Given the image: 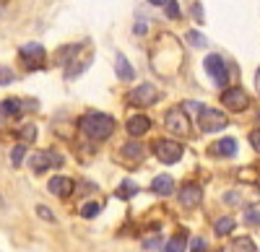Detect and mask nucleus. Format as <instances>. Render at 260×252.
<instances>
[{
	"label": "nucleus",
	"mask_w": 260,
	"mask_h": 252,
	"mask_svg": "<svg viewBox=\"0 0 260 252\" xmlns=\"http://www.w3.org/2000/svg\"><path fill=\"white\" fill-rule=\"evenodd\" d=\"M185 247H187V237H185V232L175 234V237H172V239L164 244L167 252H185Z\"/></svg>",
	"instance_id": "412c9836"
},
{
	"label": "nucleus",
	"mask_w": 260,
	"mask_h": 252,
	"mask_svg": "<svg viewBox=\"0 0 260 252\" xmlns=\"http://www.w3.org/2000/svg\"><path fill=\"white\" fill-rule=\"evenodd\" d=\"M125 128H127V133L133 138H141V135H146L151 130V120L146 115H133V117H127Z\"/></svg>",
	"instance_id": "9b49d317"
},
{
	"label": "nucleus",
	"mask_w": 260,
	"mask_h": 252,
	"mask_svg": "<svg viewBox=\"0 0 260 252\" xmlns=\"http://www.w3.org/2000/svg\"><path fill=\"white\" fill-rule=\"evenodd\" d=\"M190 252H208V242L203 237H192L190 239Z\"/></svg>",
	"instance_id": "393cba45"
},
{
	"label": "nucleus",
	"mask_w": 260,
	"mask_h": 252,
	"mask_svg": "<svg viewBox=\"0 0 260 252\" xmlns=\"http://www.w3.org/2000/svg\"><path fill=\"white\" fill-rule=\"evenodd\" d=\"M164 11H167V16H169V18H180V8H177V0H169V3L164 6Z\"/></svg>",
	"instance_id": "7c9ffc66"
},
{
	"label": "nucleus",
	"mask_w": 260,
	"mask_h": 252,
	"mask_svg": "<svg viewBox=\"0 0 260 252\" xmlns=\"http://www.w3.org/2000/svg\"><path fill=\"white\" fill-rule=\"evenodd\" d=\"M232 229H234V219H232V216H221V219L213 221V232L219 234V237L232 234Z\"/></svg>",
	"instance_id": "aec40b11"
},
{
	"label": "nucleus",
	"mask_w": 260,
	"mask_h": 252,
	"mask_svg": "<svg viewBox=\"0 0 260 252\" xmlns=\"http://www.w3.org/2000/svg\"><path fill=\"white\" fill-rule=\"evenodd\" d=\"M211 156H224V159H232L237 154V140L234 138H221V140H216L211 146Z\"/></svg>",
	"instance_id": "ddd939ff"
},
{
	"label": "nucleus",
	"mask_w": 260,
	"mask_h": 252,
	"mask_svg": "<svg viewBox=\"0 0 260 252\" xmlns=\"http://www.w3.org/2000/svg\"><path fill=\"white\" fill-rule=\"evenodd\" d=\"M151 190H154L156 195H161V198H167V195L175 193V179H172L169 174H159V177H154V182H151Z\"/></svg>",
	"instance_id": "2eb2a0df"
},
{
	"label": "nucleus",
	"mask_w": 260,
	"mask_h": 252,
	"mask_svg": "<svg viewBox=\"0 0 260 252\" xmlns=\"http://www.w3.org/2000/svg\"><path fill=\"white\" fill-rule=\"evenodd\" d=\"M73 179L71 177H52L50 182H47V190L52 193V195H57V198H68L71 193H73Z\"/></svg>",
	"instance_id": "f8f14e48"
},
{
	"label": "nucleus",
	"mask_w": 260,
	"mask_h": 252,
	"mask_svg": "<svg viewBox=\"0 0 260 252\" xmlns=\"http://www.w3.org/2000/svg\"><path fill=\"white\" fill-rule=\"evenodd\" d=\"M161 244H167L161 237H146V239H143V247H146V249H161Z\"/></svg>",
	"instance_id": "bb28decb"
},
{
	"label": "nucleus",
	"mask_w": 260,
	"mask_h": 252,
	"mask_svg": "<svg viewBox=\"0 0 260 252\" xmlns=\"http://www.w3.org/2000/svg\"><path fill=\"white\" fill-rule=\"evenodd\" d=\"M60 164H62V156L55 154V151H34L31 159H29V166H31L34 174H42V172H47L50 166H60Z\"/></svg>",
	"instance_id": "0eeeda50"
},
{
	"label": "nucleus",
	"mask_w": 260,
	"mask_h": 252,
	"mask_svg": "<svg viewBox=\"0 0 260 252\" xmlns=\"http://www.w3.org/2000/svg\"><path fill=\"white\" fill-rule=\"evenodd\" d=\"M221 101H224V107L232 110V112H245L247 110V104H250V96L242 86H232L221 94Z\"/></svg>",
	"instance_id": "6e6552de"
},
{
	"label": "nucleus",
	"mask_w": 260,
	"mask_h": 252,
	"mask_svg": "<svg viewBox=\"0 0 260 252\" xmlns=\"http://www.w3.org/2000/svg\"><path fill=\"white\" fill-rule=\"evenodd\" d=\"M136 193H138V185H136V182H130V179H125V182L117 187V198H122V200L133 198Z\"/></svg>",
	"instance_id": "4be33fe9"
},
{
	"label": "nucleus",
	"mask_w": 260,
	"mask_h": 252,
	"mask_svg": "<svg viewBox=\"0 0 260 252\" xmlns=\"http://www.w3.org/2000/svg\"><path fill=\"white\" fill-rule=\"evenodd\" d=\"M21 107H24V101H21V99H3V101H0V122L13 120L21 112Z\"/></svg>",
	"instance_id": "dca6fc26"
},
{
	"label": "nucleus",
	"mask_w": 260,
	"mask_h": 252,
	"mask_svg": "<svg viewBox=\"0 0 260 252\" xmlns=\"http://www.w3.org/2000/svg\"><path fill=\"white\" fill-rule=\"evenodd\" d=\"M151 65L164 78H175V73L182 65V47L172 34H161L156 45L151 47Z\"/></svg>",
	"instance_id": "f257e3e1"
},
{
	"label": "nucleus",
	"mask_w": 260,
	"mask_h": 252,
	"mask_svg": "<svg viewBox=\"0 0 260 252\" xmlns=\"http://www.w3.org/2000/svg\"><path fill=\"white\" fill-rule=\"evenodd\" d=\"M24 154H26L24 146H13V149H11V164H13V166H18L21 161H24Z\"/></svg>",
	"instance_id": "a878e982"
},
{
	"label": "nucleus",
	"mask_w": 260,
	"mask_h": 252,
	"mask_svg": "<svg viewBox=\"0 0 260 252\" xmlns=\"http://www.w3.org/2000/svg\"><path fill=\"white\" fill-rule=\"evenodd\" d=\"M226 115L216 107H201V117H198V125L203 133H219L226 128Z\"/></svg>",
	"instance_id": "20e7f679"
},
{
	"label": "nucleus",
	"mask_w": 260,
	"mask_h": 252,
	"mask_svg": "<svg viewBox=\"0 0 260 252\" xmlns=\"http://www.w3.org/2000/svg\"><path fill=\"white\" fill-rule=\"evenodd\" d=\"M37 138V125H24L21 128V140H34Z\"/></svg>",
	"instance_id": "c85d7f7f"
},
{
	"label": "nucleus",
	"mask_w": 260,
	"mask_h": 252,
	"mask_svg": "<svg viewBox=\"0 0 260 252\" xmlns=\"http://www.w3.org/2000/svg\"><path fill=\"white\" fill-rule=\"evenodd\" d=\"M117 76H120V81H133L136 78V70L130 68V62L122 52H117Z\"/></svg>",
	"instance_id": "6ab92c4d"
},
{
	"label": "nucleus",
	"mask_w": 260,
	"mask_h": 252,
	"mask_svg": "<svg viewBox=\"0 0 260 252\" xmlns=\"http://www.w3.org/2000/svg\"><path fill=\"white\" fill-rule=\"evenodd\" d=\"M78 128L83 135H89L91 140H107L112 133H115V120L110 115H102V112H89L83 115Z\"/></svg>",
	"instance_id": "f03ea898"
},
{
	"label": "nucleus",
	"mask_w": 260,
	"mask_h": 252,
	"mask_svg": "<svg viewBox=\"0 0 260 252\" xmlns=\"http://www.w3.org/2000/svg\"><path fill=\"white\" fill-rule=\"evenodd\" d=\"M245 224L260 226V208H247V211H245Z\"/></svg>",
	"instance_id": "b1692460"
},
{
	"label": "nucleus",
	"mask_w": 260,
	"mask_h": 252,
	"mask_svg": "<svg viewBox=\"0 0 260 252\" xmlns=\"http://www.w3.org/2000/svg\"><path fill=\"white\" fill-rule=\"evenodd\" d=\"M255 89H257V94H260V68H257V73H255Z\"/></svg>",
	"instance_id": "c9c22d12"
},
{
	"label": "nucleus",
	"mask_w": 260,
	"mask_h": 252,
	"mask_svg": "<svg viewBox=\"0 0 260 252\" xmlns=\"http://www.w3.org/2000/svg\"><path fill=\"white\" fill-rule=\"evenodd\" d=\"M120 154H122L125 159L141 161V159L146 156V146H143V143H138V140H130V143H125L122 149H120Z\"/></svg>",
	"instance_id": "a211bd4d"
},
{
	"label": "nucleus",
	"mask_w": 260,
	"mask_h": 252,
	"mask_svg": "<svg viewBox=\"0 0 260 252\" xmlns=\"http://www.w3.org/2000/svg\"><path fill=\"white\" fill-rule=\"evenodd\" d=\"M164 125H167V130L172 135H187L190 133V120H187L182 107H172L164 117Z\"/></svg>",
	"instance_id": "39448f33"
},
{
	"label": "nucleus",
	"mask_w": 260,
	"mask_h": 252,
	"mask_svg": "<svg viewBox=\"0 0 260 252\" xmlns=\"http://www.w3.org/2000/svg\"><path fill=\"white\" fill-rule=\"evenodd\" d=\"M18 55H21V60H24L26 65H37V62L45 60V47L42 45H24L18 50Z\"/></svg>",
	"instance_id": "4468645a"
},
{
	"label": "nucleus",
	"mask_w": 260,
	"mask_h": 252,
	"mask_svg": "<svg viewBox=\"0 0 260 252\" xmlns=\"http://www.w3.org/2000/svg\"><path fill=\"white\" fill-rule=\"evenodd\" d=\"M37 213H39L42 219H45V221H50V224L55 221V216H52V211H50L47 205H37Z\"/></svg>",
	"instance_id": "2f4dec72"
},
{
	"label": "nucleus",
	"mask_w": 260,
	"mask_h": 252,
	"mask_svg": "<svg viewBox=\"0 0 260 252\" xmlns=\"http://www.w3.org/2000/svg\"><path fill=\"white\" fill-rule=\"evenodd\" d=\"M219 252H255V242L250 237H234L229 244H224Z\"/></svg>",
	"instance_id": "f3484780"
},
{
	"label": "nucleus",
	"mask_w": 260,
	"mask_h": 252,
	"mask_svg": "<svg viewBox=\"0 0 260 252\" xmlns=\"http://www.w3.org/2000/svg\"><path fill=\"white\" fill-rule=\"evenodd\" d=\"M187 42H190V45H195V47H206V37L198 34V31H187Z\"/></svg>",
	"instance_id": "cd10ccee"
},
{
	"label": "nucleus",
	"mask_w": 260,
	"mask_h": 252,
	"mask_svg": "<svg viewBox=\"0 0 260 252\" xmlns=\"http://www.w3.org/2000/svg\"><path fill=\"white\" fill-rule=\"evenodd\" d=\"M159 96H161V91L154 83H141V86L127 91V104H133V107H151V104L159 101Z\"/></svg>",
	"instance_id": "7ed1b4c3"
},
{
	"label": "nucleus",
	"mask_w": 260,
	"mask_h": 252,
	"mask_svg": "<svg viewBox=\"0 0 260 252\" xmlns=\"http://www.w3.org/2000/svg\"><path fill=\"white\" fill-rule=\"evenodd\" d=\"M148 3H151V6H159V8H161V6H167V3H169V0H148Z\"/></svg>",
	"instance_id": "f704fd0d"
},
{
	"label": "nucleus",
	"mask_w": 260,
	"mask_h": 252,
	"mask_svg": "<svg viewBox=\"0 0 260 252\" xmlns=\"http://www.w3.org/2000/svg\"><path fill=\"white\" fill-rule=\"evenodd\" d=\"M250 146H252V149H255V151L260 154V128L250 133Z\"/></svg>",
	"instance_id": "473e14b6"
},
{
	"label": "nucleus",
	"mask_w": 260,
	"mask_h": 252,
	"mask_svg": "<svg viewBox=\"0 0 260 252\" xmlns=\"http://www.w3.org/2000/svg\"><path fill=\"white\" fill-rule=\"evenodd\" d=\"M203 200V187L201 185H182V190H180V205L182 208H195V205H201Z\"/></svg>",
	"instance_id": "9d476101"
},
{
	"label": "nucleus",
	"mask_w": 260,
	"mask_h": 252,
	"mask_svg": "<svg viewBox=\"0 0 260 252\" xmlns=\"http://www.w3.org/2000/svg\"><path fill=\"white\" fill-rule=\"evenodd\" d=\"M99 211H102V203H86V205L81 208V216H83V219H94Z\"/></svg>",
	"instance_id": "5701e85b"
},
{
	"label": "nucleus",
	"mask_w": 260,
	"mask_h": 252,
	"mask_svg": "<svg viewBox=\"0 0 260 252\" xmlns=\"http://www.w3.org/2000/svg\"><path fill=\"white\" fill-rule=\"evenodd\" d=\"M203 68H206V73H208L216 83H219V86H224V83L229 81V70H226V62H224L221 55H208L206 62H203Z\"/></svg>",
	"instance_id": "1a4fd4ad"
},
{
	"label": "nucleus",
	"mask_w": 260,
	"mask_h": 252,
	"mask_svg": "<svg viewBox=\"0 0 260 252\" xmlns=\"http://www.w3.org/2000/svg\"><path fill=\"white\" fill-rule=\"evenodd\" d=\"M154 151H156L161 164H177L182 159V154H185L182 143H177V140H156Z\"/></svg>",
	"instance_id": "423d86ee"
},
{
	"label": "nucleus",
	"mask_w": 260,
	"mask_h": 252,
	"mask_svg": "<svg viewBox=\"0 0 260 252\" xmlns=\"http://www.w3.org/2000/svg\"><path fill=\"white\" fill-rule=\"evenodd\" d=\"M146 29H148V26H146V21H141V24L136 26V34H146Z\"/></svg>",
	"instance_id": "72a5a7b5"
},
{
	"label": "nucleus",
	"mask_w": 260,
	"mask_h": 252,
	"mask_svg": "<svg viewBox=\"0 0 260 252\" xmlns=\"http://www.w3.org/2000/svg\"><path fill=\"white\" fill-rule=\"evenodd\" d=\"M11 81H13V70L6 68V65H0V86H8Z\"/></svg>",
	"instance_id": "c756f323"
}]
</instances>
